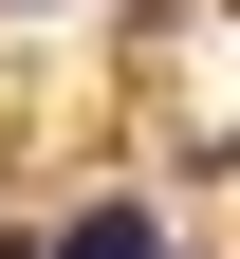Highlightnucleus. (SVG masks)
Wrapping results in <instances>:
<instances>
[{"instance_id":"obj_1","label":"nucleus","mask_w":240,"mask_h":259,"mask_svg":"<svg viewBox=\"0 0 240 259\" xmlns=\"http://www.w3.org/2000/svg\"><path fill=\"white\" fill-rule=\"evenodd\" d=\"M56 259H185V241H166L148 204H74V222H56Z\"/></svg>"},{"instance_id":"obj_2","label":"nucleus","mask_w":240,"mask_h":259,"mask_svg":"<svg viewBox=\"0 0 240 259\" xmlns=\"http://www.w3.org/2000/svg\"><path fill=\"white\" fill-rule=\"evenodd\" d=\"M0 259H56V241H19V222H0Z\"/></svg>"}]
</instances>
